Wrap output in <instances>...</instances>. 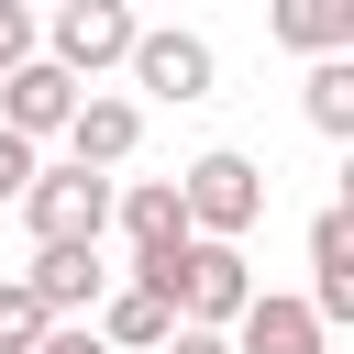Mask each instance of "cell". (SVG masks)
<instances>
[{"label": "cell", "instance_id": "5b68a950", "mask_svg": "<svg viewBox=\"0 0 354 354\" xmlns=\"http://www.w3.org/2000/svg\"><path fill=\"white\" fill-rule=\"evenodd\" d=\"M22 288H33V310H44V321H77V310H100V299H111V266H100V243H33Z\"/></svg>", "mask_w": 354, "mask_h": 354}, {"label": "cell", "instance_id": "e0dca14e", "mask_svg": "<svg viewBox=\"0 0 354 354\" xmlns=\"http://www.w3.org/2000/svg\"><path fill=\"white\" fill-rule=\"evenodd\" d=\"M33 354H100V332H88V321H55V332H44Z\"/></svg>", "mask_w": 354, "mask_h": 354}, {"label": "cell", "instance_id": "8fae6325", "mask_svg": "<svg viewBox=\"0 0 354 354\" xmlns=\"http://www.w3.org/2000/svg\"><path fill=\"white\" fill-rule=\"evenodd\" d=\"M88 332H100V354H166V332H177V321H166V310H155L144 288H111Z\"/></svg>", "mask_w": 354, "mask_h": 354}, {"label": "cell", "instance_id": "7a4b0ae2", "mask_svg": "<svg viewBox=\"0 0 354 354\" xmlns=\"http://www.w3.org/2000/svg\"><path fill=\"white\" fill-rule=\"evenodd\" d=\"M133 33H144V22H133L122 0H66V11L44 22V66L88 88L100 66H122V55H133Z\"/></svg>", "mask_w": 354, "mask_h": 354}, {"label": "cell", "instance_id": "4fadbf2b", "mask_svg": "<svg viewBox=\"0 0 354 354\" xmlns=\"http://www.w3.org/2000/svg\"><path fill=\"white\" fill-rule=\"evenodd\" d=\"M310 122L321 133H354V55H321L310 66Z\"/></svg>", "mask_w": 354, "mask_h": 354}, {"label": "cell", "instance_id": "9c48e42d", "mask_svg": "<svg viewBox=\"0 0 354 354\" xmlns=\"http://www.w3.org/2000/svg\"><path fill=\"white\" fill-rule=\"evenodd\" d=\"M133 144H144V111H133V100H111V88H77V111H66V155L100 177V166H122Z\"/></svg>", "mask_w": 354, "mask_h": 354}, {"label": "cell", "instance_id": "8992f818", "mask_svg": "<svg viewBox=\"0 0 354 354\" xmlns=\"http://www.w3.org/2000/svg\"><path fill=\"white\" fill-rule=\"evenodd\" d=\"M66 111H77V77H55L44 55L0 77V133H11V144H44V133H66Z\"/></svg>", "mask_w": 354, "mask_h": 354}, {"label": "cell", "instance_id": "ac0fdd59", "mask_svg": "<svg viewBox=\"0 0 354 354\" xmlns=\"http://www.w3.org/2000/svg\"><path fill=\"white\" fill-rule=\"evenodd\" d=\"M166 354H232L221 332H166Z\"/></svg>", "mask_w": 354, "mask_h": 354}, {"label": "cell", "instance_id": "30bf717a", "mask_svg": "<svg viewBox=\"0 0 354 354\" xmlns=\"http://www.w3.org/2000/svg\"><path fill=\"white\" fill-rule=\"evenodd\" d=\"M111 221H122V243H133V254H177V243H188L177 177H133V188H111Z\"/></svg>", "mask_w": 354, "mask_h": 354}, {"label": "cell", "instance_id": "277c9868", "mask_svg": "<svg viewBox=\"0 0 354 354\" xmlns=\"http://www.w3.org/2000/svg\"><path fill=\"white\" fill-rule=\"evenodd\" d=\"M122 66H133V88H155V100H210V77H221V55H210L199 33H177V22H144Z\"/></svg>", "mask_w": 354, "mask_h": 354}, {"label": "cell", "instance_id": "6da1fadb", "mask_svg": "<svg viewBox=\"0 0 354 354\" xmlns=\"http://www.w3.org/2000/svg\"><path fill=\"white\" fill-rule=\"evenodd\" d=\"M177 210H188V243H243V232L266 221V166L232 155V144H210V155L177 177Z\"/></svg>", "mask_w": 354, "mask_h": 354}, {"label": "cell", "instance_id": "5bb4252c", "mask_svg": "<svg viewBox=\"0 0 354 354\" xmlns=\"http://www.w3.org/2000/svg\"><path fill=\"white\" fill-rule=\"evenodd\" d=\"M44 332H55V321L33 310V288H22V277H0V354H33Z\"/></svg>", "mask_w": 354, "mask_h": 354}, {"label": "cell", "instance_id": "3957f363", "mask_svg": "<svg viewBox=\"0 0 354 354\" xmlns=\"http://www.w3.org/2000/svg\"><path fill=\"white\" fill-rule=\"evenodd\" d=\"M22 221H33V243H100V232H111V177L44 166V177L22 188Z\"/></svg>", "mask_w": 354, "mask_h": 354}, {"label": "cell", "instance_id": "52a82bcc", "mask_svg": "<svg viewBox=\"0 0 354 354\" xmlns=\"http://www.w3.org/2000/svg\"><path fill=\"white\" fill-rule=\"evenodd\" d=\"M310 321L321 332L354 321V210H321L310 221Z\"/></svg>", "mask_w": 354, "mask_h": 354}, {"label": "cell", "instance_id": "7c38bea8", "mask_svg": "<svg viewBox=\"0 0 354 354\" xmlns=\"http://www.w3.org/2000/svg\"><path fill=\"white\" fill-rule=\"evenodd\" d=\"M277 44H299L310 66L354 44V0H277Z\"/></svg>", "mask_w": 354, "mask_h": 354}, {"label": "cell", "instance_id": "2e32d148", "mask_svg": "<svg viewBox=\"0 0 354 354\" xmlns=\"http://www.w3.org/2000/svg\"><path fill=\"white\" fill-rule=\"evenodd\" d=\"M11 66H33V11H22V0H0V77H11Z\"/></svg>", "mask_w": 354, "mask_h": 354}, {"label": "cell", "instance_id": "9a60e30c", "mask_svg": "<svg viewBox=\"0 0 354 354\" xmlns=\"http://www.w3.org/2000/svg\"><path fill=\"white\" fill-rule=\"evenodd\" d=\"M33 177H44V155H33V144H11V133H0V210H22V188H33Z\"/></svg>", "mask_w": 354, "mask_h": 354}, {"label": "cell", "instance_id": "ba28073f", "mask_svg": "<svg viewBox=\"0 0 354 354\" xmlns=\"http://www.w3.org/2000/svg\"><path fill=\"white\" fill-rule=\"evenodd\" d=\"M221 343H232V354H332V332L310 321V299H277V288H254Z\"/></svg>", "mask_w": 354, "mask_h": 354}]
</instances>
